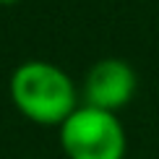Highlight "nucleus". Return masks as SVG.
I'll return each instance as SVG.
<instances>
[{"mask_svg":"<svg viewBox=\"0 0 159 159\" xmlns=\"http://www.w3.org/2000/svg\"><path fill=\"white\" fill-rule=\"evenodd\" d=\"M136 86L138 78L130 63L120 60V57H104V60L94 63V68L86 73L84 97L89 107L117 112L133 99Z\"/></svg>","mask_w":159,"mask_h":159,"instance_id":"obj_3","label":"nucleus"},{"mask_svg":"<svg viewBox=\"0 0 159 159\" xmlns=\"http://www.w3.org/2000/svg\"><path fill=\"white\" fill-rule=\"evenodd\" d=\"M11 97L29 120L63 125L76 110V86L63 68L44 60L21 63L11 78Z\"/></svg>","mask_w":159,"mask_h":159,"instance_id":"obj_1","label":"nucleus"},{"mask_svg":"<svg viewBox=\"0 0 159 159\" xmlns=\"http://www.w3.org/2000/svg\"><path fill=\"white\" fill-rule=\"evenodd\" d=\"M60 146L68 159H123L125 130L115 112L84 104L60 125Z\"/></svg>","mask_w":159,"mask_h":159,"instance_id":"obj_2","label":"nucleus"},{"mask_svg":"<svg viewBox=\"0 0 159 159\" xmlns=\"http://www.w3.org/2000/svg\"><path fill=\"white\" fill-rule=\"evenodd\" d=\"M13 3H18V0H0V5H13Z\"/></svg>","mask_w":159,"mask_h":159,"instance_id":"obj_4","label":"nucleus"}]
</instances>
